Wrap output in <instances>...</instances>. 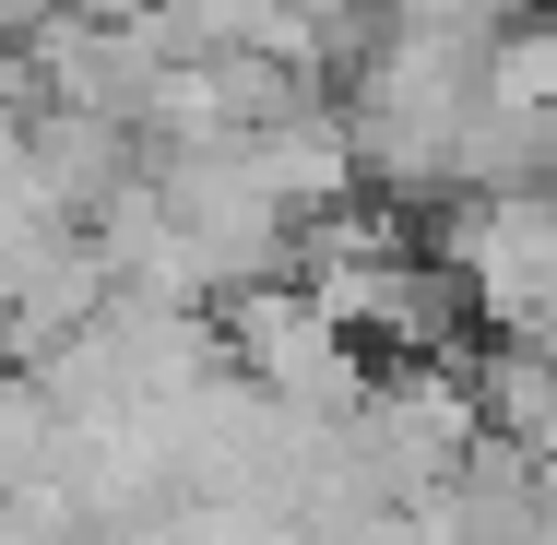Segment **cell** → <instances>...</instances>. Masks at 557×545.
Instances as JSON below:
<instances>
[{
  "mask_svg": "<svg viewBox=\"0 0 557 545\" xmlns=\"http://www.w3.org/2000/svg\"><path fill=\"white\" fill-rule=\"evenodd\" d=\"M225 356H237V380H261V392L297 404V416H356V404L380 392L368 344H356L297 273H261V285L225 297Z\"/></svg>",
  "mask_w": 557,
  "mask_h": 545,
  "instance_id": "cell-1",
  "label": "cell"
}]
</instances>
